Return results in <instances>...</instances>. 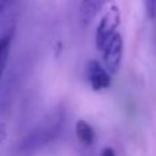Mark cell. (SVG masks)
<instances>
[{
	"instance_id": "30bf717a",
	"label": "cell",
	"mask_w": 156,
	"mask_h": 156,
	"mask_svg": "<svg viewBox=\"0 0 156 156\" xmlns=\"http://www.w3.org/2000/svg\"><path fill=\"white\" fill-rule=\"evenodd\" d=\"M100 155L105 156V155H115V151H112L111 148H104L101 152H100Z\"/></svg>"
},
{
	"instance_id": "6da1fadb",
	"label": "cell",
	"mask_w": 156,
	"mask_h": 156,
	"mask_svg": "<svg viewBox=\"0 0 156 156\" xmlns=\"http://www.w3.org/2000/svg\"><path fill=\"white\" fill-rule=\"evenodd\" d=\"M66 115L60 108L48 115L41 123H38L33 130H30L22 141L18 144V149L21 152H32L38 148L54 143L65 129Z\"/></svg>"
},
{
	"instance_id": "7a4b0ae2",
	"label": "cell",
	"mask_w": 156,
	"mask_h": 156,
	"mask_svg": "<svg viewBox=\"0 0 156 156\" xmlns=\"http://www.w3.org/2000/svg\"><path fill=\"white\" fill-rule=\"evenodd\" d=\"M119 22H121L119 8L116 5H110L107 8V11L103 14V16L100 18L96 29V47L99 51H101L103 47L112 37L114 33H116Z\"/></svg>"
},
{
	"instance_id": "ba28073f",
	"label": "cell",
	"mask_w": 156,
	"mask_h": 156,
	"mask_svg": "<svg viewBox=\"0 0 156 156\" xmlns=\"http://www.w3.org/2000/svg\"><path fill=\"white\" fill-rule=\"evenodd\" d=\"M16 4V0H0V18L10 15Z\"/></svg>"
},
{
	"instance_id": "277c9868",
	"label": "cell",
	"mask_w": 156,
	"mask_h": 156,
	"mask_svg": "<svg viewBox=\"0 0 156 156\" xmlns=\"http://www.w3.org/2000/svg\"><path fill=\"white\" fill-rule=\"evenodd\" d=\"M85 73H86V78H88V82L90 83L92 89L94 92H101L110 88L111 76L112 74L105 67H103L97 60H89L88 65H86Z\"/></svg>"
},
{
	"instance_id": "5b68a950",
	"label": "cell",
	"mask_w": 156,
	"mask_h": 156,
	"mask_svg": "<svg viewBox=\"0 0 156 156\" xmlns=\"http://www.w3.org/2000/svg\"><path fill=\"white\" fill-rule=\"evenodd\" d=\"M110 0H82L80 5V19L82 25H89Z\"/></svg>"
},
{
	"instance_id": "52a82bcc",
	"label": "cell",
	"mask_w": 156,
	"mask_h": 156,
	"mask_svg": "<svg viewBox=\"0 0 156 156\" xmlns=\"http://www.w3.org/2000/svg\"><path fill=\"white\" fill-rule=\"evenodd\" d=\"M76 134L77 138L80 140V143L86 147L93 145L94 140H96V133H94L93 127L86 121H82V119L77 121L76 123Z\"/></svg>"
},
{
	"instance_id": "8fae6325",
	"label": "cell",
	"mask_w": 156,
	"mask_h": 156,
	"mask_svg": "<svg viewBox=\"0 0 156 156\" xmlns=\"http://www.w3.org/2000/svg\"><path fill=\"white\" fill-rule=\"evenodd\" d=\"M4 137H5V129H4V126L0 125V144H2V141L4 140Z\"/></svg>"
},
{
	"instance_id": "8992f818",
	"label": "cell",
	"mask_w": 156,
	"mask_h": 156,
	"mask_svg": "<svg viewBox=\"0 0 156 156\" xmlns=\"http://www.w3.org/2000/svg\"><path fill=\"white\" fill-rule=\"evenodd\" d=\"M14 34H15V26L11 25L0 36V78L3 77L5 66H7L11 44H12V40H14Z\"/></svg>"
},
{
	"instance_id": "9c48e42d",
	"label": "cell",
	"mask_w": 156,
	"mask_h": 156,
	"mask_svg": "<svg viewBox=\"0 0 156 156\" xmlns=\"http://www.w3.org/2000/svg\"><path fill=\"white\" fill-rule=\"evenodd\" d=\"M145 8L149 18H154L156 15V0H145Z\"/></svg>"
},
{
	"instance_id": "3957f363",
	"label": "cell",
	"mask_w": 156,
	"mask_h": 156,
	"mask_svg": "<svg viewBox=\"0 0 156 156\" xmlns=\"http://www.w3.org/2000/svg\"><path fill=\"white\" fill-rule=\"evenodd\" d=\"M103 62L104 67L110 71L112 76L118 73L122 62V55H123V38L118 32L114 33L112 37L107 41L101 49Z\"/></svg>"
}]
</instances>
